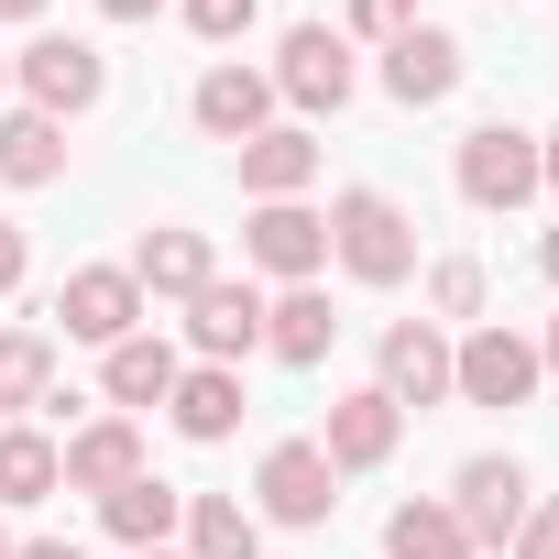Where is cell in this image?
Instances as JSON below:
<instances>
[{"label":"cell","instance_id":"obj_1","mask_svg":"<svg viewBox=\"0 0 559 559\" xmlns=\"http://www.w3.org/2000/svg\"><path fill=\"white\" fill-rule=\"evenodd\" d=\"M330 252H341L352 286H406V274H417V219L384 187H341L330 198Z\"/></svg>","mask_w":559,"mask_h":559},{"label":"cell","instance_id":"obj_2","mask_svg":"<svg viewBox=\"0 0 559 559\" xmlns=\"http://www.w3.org/2000/svg\"><path fill=\"white\" fill-rule=\"evenodd\" d=\"M12 78H23V110H45V121H78V110L110 99V56L88 34H34L12 56Z\"/></svg>","mask_w":559,"mask_h":559},{"label":"cell","instance_id":"obj_3","mask_svg":"<svg viewBox=\"0 0 559 559\" xmlns=\"http://www.w3.org/2000/svg\"><path fill=\"white\" fill-rule=\"evenodd\" d=\"M450 176H461V198H472V209H493V219H504V209H526V198H537V132L483 121V132H461V165H450Z\"/></svg>","mask_w":559,"mask_h":559},{"label":"cell","instance_id":"obj_4","mask_svg":"<svg viewBox=\"0 0 559 559\" xmlns=\"http://www.w3.org/2000/svg\"><path fill=\"white\" fill-rule=\"evenodd\" d=\"M450 395H461V406H526V395H537V341H515L504 319H483V330L450 352Z\"/></svg>","mask_w":559,"mask_h":559},{"label":"cell","instance_id":"obj_5","mask_svg":"<svg viewBox=\"0 0 559 559\" xmlns=\"http://www.w3.org/2000/svg\"><path fill=\"white\" fill-rule=\"evenodd\" d=\"M526 461H504V450H483V461H461V483H450V515H461V537L472 548H515V526H526Z\"/></svg>","mask_w":559,"mask_h":559},{"label":"cell","instance_id":"obj_6","mask_svg":"<svg viewBox=\"0 0 559 559\" xmlns=\"http://www.w3.org/2000/svg\"><path fill=\"white\" fill-rule=\"evenodd\" d=\"M252 493H263V515H274V526H330L341 472H330V450H319V439H274V450H263V472H252Z\"/></svg>","mask_w":559,"mask_h":559},{"label":"cell","instance_id":"obj_7","mask_svg":"<svg viewBox=\"0 0 559 559\" xmlns=\"http://www.w3.org/2000/svg\"><path fill=\"white\" fill-rule=\"evenodd\" d=\"M56 319H67V341H132L143 330V286H132V263H78L67 286H56Z\"/></svg>","mask_w":559,"mask_h":559},{"label":"cell","instance_id":"obj_8","mask_svg":"<svg viewBox=\"0 0 559 559\" xmlns=\"http://www.w3.org/2000/svg\"><path fill=\"white\" fill-rule=\"evenodd\" d=\"M362 88V67H352V34H330V23H297L286 34V56H274V99H297V110H341Z\"/></svg>","mask_w":559,"mask_h":559},{"label":"cell","instance_id":"obj_9","mask_svg":"<svg viewBox=\"0 0 559 559\" xmlns=\"http://www.w3.org/2000/svg\"><path fill=\"white\" fill-rule=\"evenodd\" d=\"M241 252H252L263 274H286V286H308V274L330 263V219H319L308 198H263L252 230H241Z\"/></svg>","mask_w":559,"mask_h":559},{"label":"cell","instance_id":"obj_10","mask_svg":"<svg viewBox=\"0 0 559 559\" xmlns=\"http://www.w3.org/2000/svg\"><path fill=\"white\" fill-rule=\"evenodd\" d=\"M450 88H461V34L406 23V34L384 45V99H395V110H439Z\"/></svg>","mask_w":559,"mask_h":559},{"label":"cell","instance_id":"obj_11","mask_svg":"<svg viewBox=\"0 0 559 559\" xmlns=\"http://www.w3.org/2000/svg\"><path fill=\"white\" fill-rule=\"evenodd\" d=\"M187 110H198V132H209V143H230V154H241L252 132H274V78H263V67H209Z\"/></svg>","mask_w":559,"mask_h":559},{"label":"cell","instance_id":"obj_12","mask_svg":"<svg viewBox=\"0 0 559 559\" xmlns=\"http://www.w3.org/2000/svg\"><path fill=\"white\" fill-rule=\"evenodd\" d=\"M395 439H406V406H395L384 384H362V395L330 406V439H319V450H330V472H384Z\"/></svg>","mask_w":559,"mask_h":559},{"label":"cell","instance_id":"obj_13","mask_svg":"<svg viewBox=\"0 0 559 559\" xmlns=\"http://www.w3.org/2000/svg\"><path fill=\"white\" fill-rule=\"evenodd\" d=\"M187 341H198V362H241V352H263V297L209 274V286L187 297Z\"/></svg>","mask_w":559,"mask_h":559},{"label":"cell","instance_id":"obj_14","mask_svg":"<svg viewBox=\"0 0 559 559\" xmlns=\"http://www.w3.org/2000/svg\"><path fill=\"white\" fill-rule=\"evenodd\" d=\"M384 395H395V406H439V395H450V341H439V319H395V330H384Z\"/></svg>","mask_w":559,"mask_h":559},{"label":"cell","instance_id":"obj_15","mask_svg":"<svg viewBox=\"0 0 559 559\" xmlns=\"http://www.w3.org/2000/svg\"><path fill=\"white\" fill-rule=\"evenodd\" d=\"M56 472H67V493H121V483L143 472V428H132V417H99V428H78V439L56 450Z\"/></svg>","mask_w":559,"mask_h":559},{"label":"cell","instance_id":"obj_16","mask_svg":"<svg viewBox=\"0 0 559 559\" xmlns=\"http://www.w3.org/2000/svg\"><path fill=\"white\" fill-rule=\"evenodd\" d=\"M99 526H110L121 548H165V537L187 526V493H176V483H154V472H132L121 493H99Z\"/></svg>","mask_w":559,"mask_h":559},{"label":"cell","instance_id":"obj_17","mask_svg":"<svg viewBox=\"0 0 559 559\" xmlns=\"http://www.w3.org/2000/svg\"><path fill=\"white\" fill-rule=\"evenodd\" d=\"M308 176H319V143H308L297 121H274V132L241 143V187H252V209H263V198H308Z\"/></svg>","mask_w":559,"mask_h":559},{"label":"cell","instance_id":"obj_18","mask_svg":"<svg viewBox=\"0 0 559 559\" xmlns=\"http://www.w3.org/2000/svg\"><path fill=\"white\" fill-rule=\"evenodd\" d=\"M132 286H143V297H198V286H209V230H176V219L143 230V241H132Z\"/></svg>","mask_w":559,"mask_h":559},{"label":"cell","instance_id":"obj_19","mask_svg":"<svg viewBox=\"0 0 559 559\" xmlns=\"http://www.w3.org/2000/svg\"><path fill=\"white\" fill-rule=\"evenodd\" d=\"M176 341H154V330H132V341H110V362H99V384H110V406H165L176 395Z\"/></svg>","mask_w":559,"mask_h":559},{"label":"cell","instance_id":"obj_20","mask_svg":"<svg viewBox=\"0 0 559 559\" xmlns=\"http://www.w3.org/2000/svg\"><path fill=\"white\" fill-rule=\"evenodd\" d=\"M56 176H67V121L0 110V187H56Z\"/></svg>","mask_w":559,"mask_h":559},{"label":"cell","instance_id":"obj_21","mask_svg":"<svg viewBox=\"0 0 559 559\" xmlns=\"http://www.w3.org/2000/svg\"><path fill=\"white\" fill-rule=\"evenodd\" d=\"M330 341H341V319H330L319 286H286V297L263 308V352L274 362H330Z\"/></svg>","mask_w":559,"mask_h":559},{"label":"cell","instance_id":"obj_22","mask_svg":"<svg viewBox=\"0 0 559 559\" xmlns=\"http://www.w3.org/2000/svg\"><path fill=\"white\" fill-rule=\"evenodd\" d=\"M165 406H176V428L209 450V439H230V428H241V373H230V362H198V373H176V395H165Z\"/></svg>","mask_w":559,"mask_h":559},{"label":"cell","instance_id":"obj_23","mask_svg":"<svg viewBox=\"0 0 559 559\" xmlns=\"http://www.w3.org/2000/svg\"><path fill=\"white\" fill-rule=\"evenodd\" d=\"M187 559H263V515H241V493H187Z\"/></svg>","mask_w":559,"mask_h":559},{"label":"cell","instance_id":"obj_24","mask_svg":"<svg viewBox=\"0 0 559 559\" xmlns=\"http://www.w3.org/2000/svg\"><path fill=\"white\" fill-rule=\"evenodd\" d=\"M23 406H56V341L45 330H0V428Z\"/></svg>","mask_w":559,"mask_h":559},{"label":"cell","instance_id":"obj_25","mask_svg":"<svg viewBox=\"0 0 559 559\" xmlns=\"http://www.w3.org/2000/svg\"><path fill=\"white\" fill-rule=\"evenodd\" d=\"M384 559H472V537H461V515H450V504H428V493H417V504H395V515H384Z\"/></svg>","mask_w":559,"mask_h":559},{"label":"cell","instance_id":"obj_26","mask_svg":"<svg viewBox=\"0 0 559 559\" xmlns=\"http://www.w3.org/2000/svg\"><path fill=\"white\" fill-rule=\"evenodd\" d=\"M56 483H67V472H56V439L12 417V428H0V504H45Z\"/></svg>","mask_w":559,"mask_h":559},{"label":"cell","instance_id":"obj_27","mask_svg":"<svg viewBox=\"0 0 559 559\" xmlns=\"http://www.w3.org/2000/svg\"><path fill=\"white\" fill-rule=\"evenodd\" d=\"M428 308H439V319H483V263H472V252H450V263L428 274Z\"/></svg>","mask_w":559,"mask_h":559},{"label":"cell","instance_id":"obj_28","mask_svg":"<svg viewBox=\"0 0 559 559\" xmlns=\"http://www.w3.org/2000/svg\"><path fill=\"white\" fill-rule=\"evenodd\" d=\"M252 12H263V0H187V34H198V45H241Z\"/></svg>","mask_w":559,"mask_h":559},{"label":"cell","instance_id":"obj_29","mask_svg":"<svg viewBox=\"0 0 559 559\" xmlns=\"http://www.w3.org/2000/svg\"><path fill=\"white\" fill-rule=\"evenodd\" d=\"M417 23V0H352V34H373V45H395Z\"/></svg>","mask_w":559,"mask_h":559},{"label":"cell","instance_id":"obj_30","mask_svg":"<svg viewBox=\"0 0 559 559\" xmlns=\"http://www.w3.org/2000/svg\"><path fill=\"white\" fill-rule=\"evenodd\" d=\"M515 559H559V504H526V526H515Z\"/></svg>","mask_w":559,"mask_h":559},{"label":"cell","instance_id":"obj_31","mask_svg":"<svg viewBox=\"0 0 559 559\" xmlns=\"http://www.w3.org/2000/svg\"><path fill=\"white\" fill-rule=\"evenodd\" d=\"M23 263H34V252H23V230H12V219H0V297H12V286H23Z\"/></svg>","mask_w":559,"mask_h":559},{"label":"cell","instance_id":"obj_32","mask_svg":"<svg viewBox=\"0 0 559 559\" xmlns=\"http://www.w3.org/2000/svg\"><path fill=\"white\" fill-rule=\"evenodd\" d=\"M99 12H110V23H154V12H165V0H99Z\"/></svg>","mask_w":559,"mask_h":559},{"label":"cell","instance_id":"obj_33","mask_svg":"<svg viewBox=\"0 0 559 559\" xmlns=\"http://www.w3.org/2000/svg\"><path fill=\"white\" fill-rule=\"evenodd\" d=\"M537 187H548V198H559V132H548V143H537Z\"/></svg>","mask_w":559,"mask_h":559},{"label":"cell","instance_id":"obj_34","mask_svg":"<svg viewBox=\"0 0 559 559\" xmlns=\"http://www.w3.org/2000/svg\"><path fill=\"white\" fill-rule=\"evenodd\" d=\"M12 559H78V548H67V537H34V548H12Z\"/></svg>","mask_w":559,"mask_h":559},{"label":"cell","instance_id":"obj_35","mask_svg":"<svg viewBox=\"0 0 559 559\" xmlns=\"http://www.w3.org/2000/svg\"><path fill=\"white\" fill-rule=\"evenodd\" d=\"M537 373H559V319H548V341H537Z\"/></svg>","mask_w":559,"mask_h":559},{"label":"cell","instance_id":"obj_36","mask_svg":"<svg viewBox=\"0 0 559 559\" xmlns=\"http://www.w3.org/2000/svg\"><path fill=\"white\" fill-rule=\"evenodd\" d=\"M34 12H45V0H0V23H34Z\"/></svg>","mask_w":559,"mask_h":559},{"label":"cell","instance_id":"obj_37","mask_svg":"<svg viewBox=\"0 0 559 559\" xmlns=\"http://www.w3.org/2000/svg\"><path fill=\"white\" fill-rule=\"evenodd\" d=\"M537 263H548V286H559V230H548V241H537Z\"/></svg>","mask_w":559,"mask_h":559},{"label":"cell","instance_id":"obj_38","mask_svg":"<svg viewBox=\"0 0 559 559\" xmlns=\"http://www.w3.org/2000/svg\"><path fill=\"white\" fill-rule=\"evenodd\" d=\"M132 559H187V548H132Z\"/></svg>","mask_w":559,"mask_h":559},{"label":"cell","instance_id":"obj_39","mask_svg":"<svg viewBox=\"0 0 559 559\" xmlns=\"http://www.w3.org/2000/svg\"><path fill=\"white\" fill-rule=\"evenodd\" d=\"M0 88H12V56H0Z\"/></svg>","mask_w":559,"mask_h":559},{"label":"cell","instance_id":"obj_40","mask_svg":"<svg viewBox=\"0 0 559 559\" xmlns=\"http://www.w3.org/2000/svg\"><path fill=\"white\" fill-rule=\"evenodd\" d=\"M0 559H12V526H0Z\"/></svg>","mask_w":559,"mask_h":559}]
</instances>
